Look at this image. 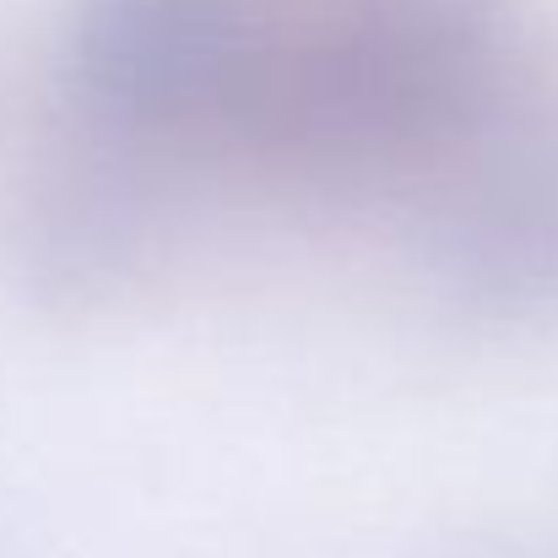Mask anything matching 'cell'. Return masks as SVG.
<instances>
[{"label":"cell","mask_w":558,"mask_h":558,"mask_svg":"<svg viewBox=\"0 0 558 558\" xmlns=\"http://www.w3.org/2000/svg\"><path fill=\"white\" fill-rule=\"evenodd\" d=\"M260 33L239 0H82L65 38V93L87 136L131 147L222 142Z\"/></svg>","instance_id":"7a4b0ae2"},{"label":"cell","mask_w":558,"mask_h":558,"mask_svg":"<svg viewBox=\"0 0 558 558\" xmlns=\"http://www.w3.org/2000/svg\"><path fill=\"white\" fill-rule=\"evenodd\" d=\"M428 266L450 304L477 315H532L558 304V153L526 147L439 211Z\"/></svg>","instance_id":"3957f363"},{"label":"cell","mask_w":558,"mask_h":558,"mask_svg":"<svg viewBox=\"0 0 558 558\" xmlns=\"http://www.w3.org/2000/svg\"><path fill=\"white\" fill-rule=\"evenodd\" d=\"M93 153L65 158L33 190L27 211V266L49 299L82 304L109 293L147 250L158 185L147 158L87 136Z\"/></svg>","instance_id":"277c9868"},{"label":"cell","mask_w":558,"mask_h":558,"mask_svg":"<svg viewBox=\"0 0 558 558\" xmlns=\"http://www.w3.org/2000/svg\"><path fill=\"white\" fill-rule=\"evenodd\" d=\"M499 82L483 0H348L299 38H260L222 147L310 185L385 180L483 131Z\"/></svg>","instance_id":"6da1fadb"}]
</instances>
